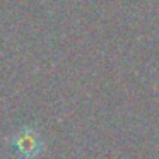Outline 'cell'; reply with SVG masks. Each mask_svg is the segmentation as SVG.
Here are the masks:
<instances>
[{"instance_id": "cell-1", "label": "cell", "mask_w": 159, "mask_h": 159, "mask_svg": "<svg viewBox=\"0 0 159 159\" xmlns=\"http://www.w3.org/2000/svg\"><path fill=\"white\" fill-rule=\"evenodd\" d=\"M38 145H39V144H36L34 135H29V134H21L19 140L16 142V147L21 149L24 156H28V154H34V152L38 151Z\"/></svg>"}]
</instances>
